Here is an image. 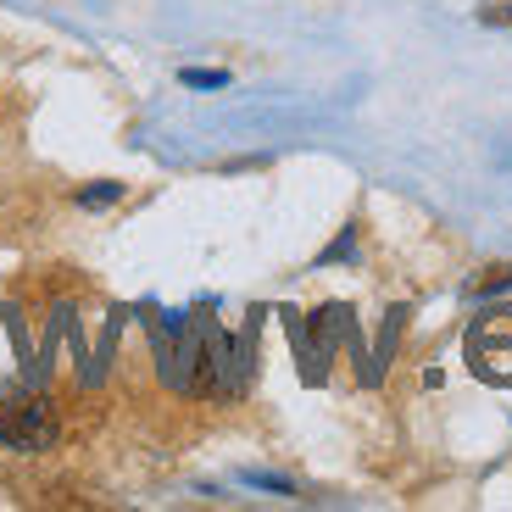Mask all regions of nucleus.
I'll return each instance as SVG.
<instances>
[{
    "mask_svg": "<svg viewBox=\"0 0 512 512\" xmlns=\"http://www.w3.org/2000/svg\"><path fill=\"white\" fill-rule=\"evenodd\" d=\"M56 435V412L45 396H0V446L45 451Z\"/></svg>",
    "mask_w": 512,
    "mask_h": 512,
    "instance_id": "obj_1",
    "label": "nucleus"
},
{
    "mask_svg": "<svg viewBox=\"0 0 512 512\" xmlns=\"http://www.w3.org/2000/svg\"><path fill=\"white\" fill-rule=\"evenodd\" d=\"M184 84H195V90H223V73H184Z\"/></svg>",
    "mask_w": 512,
    "mask_h": 512,
    "instance_id": "obj_2",
    "label": "nucleus"
}]
</instances>
